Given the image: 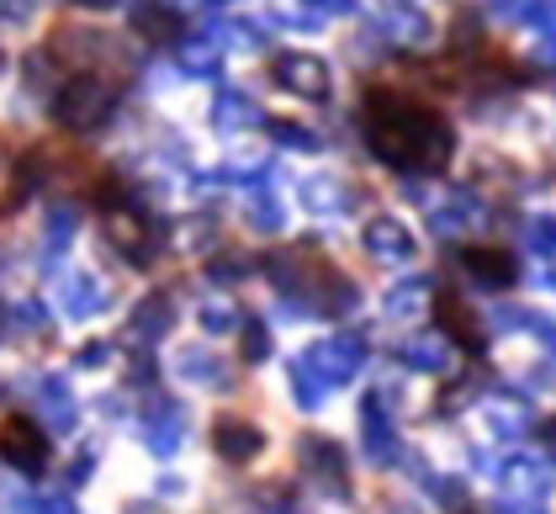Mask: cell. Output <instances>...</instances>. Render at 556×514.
Listing matches in <instances>:
<instances>
[{"instance_id":"6da1fadb","label":"cell","mask_w":556,"mask_h":514,"mask_svg":"<svg viewBox=\"0 0 556 514\" xmlns=\"http://www.w3.org/2000/svg\"><path fill=\"white\" fill-rule=\"evenodd\" d=\"M160 377L170 392H180L186 403H233V392H244V366L233 361L228 344H213V340H197V335H175L165 350H160Z\"/></svg>"},{"instance_id":"7a4b0ae2","label":"cell","mask_w":556,"mask_h":514,"mask_svg":"<svg viewBox=\"0 0 556 514\" xmlns=\"http://www.w3.org/2000/svg\"><path fill=\"white\" fill-rule=\"evenodd\" d=\"M128 117V86L112 70H70L48 96V123L64 138H101Z\"/></svg>"},{"instance_id":"3957f363","label":"cell","mask_w":556,"mask_h":514,"mask_svg":"<svg viewBox=\"0 0 556 514\" xmlns=\"http://www.w3.org/2000/svg\"><path fill=\"white\" fill-rule=\"evenodd\" d=\"M202 451L217 472L228 477H255L265 467V456L276 451V435L270 425L239 409V403H217V409H202Z\"/></svg>"},{"instance_id":"277c9868","label":"cell","mask_w":556,"mask_h":514,"mask_svg":"<svg viewBox=\"0 0 556 514\" xmlns=\"http://www.w3.org/2000/svg\"><path fill=\"white\" fill-rule=\"evenodd\" d=\"M361 245H366V260L382 265V271H414L419 255H425V239L408 217L397 213H371L366 228H361Z\"/></svg>"},{"instance_id":"5b68a950","label":"cell","mask_w":556,"mask_h":514,"mask_svg":"<svg viewBox=\"0 0 556 514\" xmlns=\"http://www.w3.org/2000/svg\"><path fill=\"white\" fill-rule=\"evenodd\" d=\"M456 265H462V276H467L462 292H482V298H504V292H514V281H519V260H514L509 245L462 239Z\"/></svg>"},{"instance_id":"8992f818","label":"cell","mask_w":556,"mask_h":514,"mask_svg":"<svg viewBox=\"0 0 556 514\" xmlns=\"http://www.w3.org/2000/svg\"><path fill=\"white\" fill-rule=\"evenodd\" d=\"M270 86L298 96V101H329V96H334V70H329L318 53L287 48V53L270 59Z\"/></svg>"},{"instance_id":"52a82bcc","label":"cell","mask_w":556,"mask_h":514,"mask_svg":"<svg viewBox=\"0 0 556 514\" xmlns=\"http://www.w3.org/2000/svg\"><path fill=\"white\" fill-rule=\"evenodd\" d=\"M123 27L132 43L170 48L180 43V5L175 0H123Z\"/></svg>"},{"instance_id":"ba28073f","label":"cell","mask_w":556,"mask_h":514,"mask_svg":"<svg viewBox=\"0 0 556 514\" xmlns=\"http://www.w3.org/2000/svg\"><path fill=\"white\" fill-rule=\"evenodd\" d=\"M239 228L255 234V239H276V234H287V208H281L276 197H244Z\"/></svg>"},{"instance_id":"9c48e42d","label":"cell","mask_w":556,"mask_h":514,"mask_svg":"<svg viewBox=\"0 0 556 514\" xmlns=\"http://www.w3.org/2000/svg\"><path fill=\"white\" fill-rule=\"evenodd\" d=\"M525 245L535 250V255H556V223H546V213L530 217V234H525Z\"/></svg>"}]
</instances>
